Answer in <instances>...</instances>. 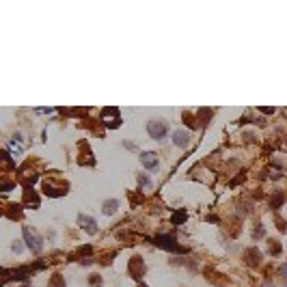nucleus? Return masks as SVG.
Listing matches in <instances>:
<instances>
[{
  "label": "nucleus",
  "instance_id": "4468645a",
  "mask_svg": "<svg viewBox=\"0 0 287 287\" xmlns=\"http://www.w3.org/2000/svg\"><path fill=\"white\" fill-rule=\"evenodd\" d=\"M117 205H119L117 201H106L102 209H104V214H114V212H117Z\"/></svg>",
  "mask_w": 287,
  "mask_h": 287
},
{
  "label": "nucleus",
  "instance_id": "20e7f679",
  "mask_svg": "<svg viewBox=\"0 0 287 287\" xmlns=\"http://www.w3.org/2000/svg\"><path fill=\"white\" fill-rule=\"evenodd\" d=\"M128 272H130V276H132V278H136V281H140V278H142V274H145V264H142V259H140V257H132V259H130Z\"/></svg>",
  "mask_w": 287,
  "mask_h": 287
},
{
  "label": "nucleus",
  "instance_id": "f257e3e1",
  "mask_svg": "<svg viewBox=\"0 0 287 287\" xmlns=\"http://www.w3.org/2000/svg\"><path fill=\"white\" fill-rule=\"evenodd\" d=\"M69 190V184L67 181H56V179H47L45 184H43V192L47 194V197H61V194H65Z\"/></svg>",
  "mask_w": 287,
  "mask_h": 287
},
{
  "label": "nucleus",
  "instance_id": "dca6fc26",
  "mask_svg": "<svg viewBox=\"0 0 287 287\" xmlns=\"http://www.w3.org/2000/svg\"><path fill=\"white\" fill-rule=\"evenodd\" d=\"M281 253V244L276 242L274 244V240H270V255H278Z\"/></svg>",
  "mask_w": 287,
  "mask_h": 287
},
{
  "label": "nucleus",
  "instance_id": "5701e85b",
  "mask_svg": "<svg viewBox=\"0 0 287 287\" xmlns=\"http://www.w3.org/2000/svg\"><path fill=\"white\" fill-rule=\"evenodd\" d=\"M261 287H274V285H272L270 281H266V283H264V285H261Z\"/></svg>",
  "mask_w": 287,
  "mask_h": 287
},
{
  "label": "nucleus",
  "instance_id": "ddd939ff",
  "mask_svg": "<svg viewBox=\"0 0 287 287\" xmlns=\"http://www.w3.org/2000/svg\"><path fill=\"white\" fill-rule=\"evenodd\" d=\"M184 123H186L190 130H194V128H197V119H194V114H190V112H184Z\"/></svg>",
  "mask_w": 287,
  "mask_h": 287
},
{
  "label": "nucleus",
  "instance_id": "7ed1b4c3",
  "mask_svg": "<svg viewBox=\"0 0 287 287\" xmlns=\"http://www.w3.org/2000/svg\"><path fill=\"white\" fill-rule=\"evenodd\" d=\"M153 244L160 246V248H169V250H175V253H186L184 246L175 244V240H171V237H166V235H156L153 237Z\"/></svg>",
  "mask_w": 287,
  "mask_h": 287
},
{
  "label": "nucleus",
  "instance_id": "f3484780",
  "mask_svg": "<svg viewBox=\"0 0 287 287\" xmlns=\"http://www.w3.org/2000/svg\"><path fill=\"white\" fill-rule=\"evenodd\" d=\"M283 201H285V197H283V194H278V197H272V201H270V205H272V207H278V205H281Z\"/></svg>",
  "mask_w": 287,
  "mask_h": 287
},
{
  "label": "nucleus",
  "instance_id": "b1692460",
  "mask_svg": "<svg viewBox=\"0 0 287 287\" xmlns=\"http://www.w3.org/2000/svg\"><path fill=\"white\" fill-rule=\"evenodd\" d=\"M138 287H145V285H138Z\"/></svg>",
  "mask_w": 287,
  "mask_h": 287
},
{
  "label": "nucleus",
  "instance_id": "9d476101",
  "mask_svg": "<svg viewBox=\"0 0 287 287\" xmlns=\"http://www.w3.org/2000/svg\"><path fill=\"white\" fill-rule=\"evenodd\" d=\"M5 216H9V218H13V220H19L22 218V205H7L5 207Z\"/></svg>",
  "mask_w": 287,
  "mask_h": 287
},
{
  "label": "nucleus",
  "instance_id": "f03ea898",
  "mask_svg": "<svg viewBox=\"0 0 287 287\" xmlns=\"http://www.w3.org/2000/svg\"><path fill=\"white\" fill-rule=\"evenodd\" d=\"M147 132H149L151 138L160 140V138L166 136V132H169V125H166L164 119H151V121L147 123Z\"/></svg>",
  "mask_w": 287,
  "mask_h": 287
},
{
  "label": "nucleus",
  "instance_id": "423d86ee",
  "mask_svg": "<svg viewBox=\"0 0 287 287\" xmlns=\"http://www.w3.org/2000/svg\"><path fill=\"white\" fill-rule=\"evenodd\" d=\"M244 259H246V264L248 266H253V268H257V266H261V253H259V248H248L246 253H244Z\"/></svg>",
  "mask_w": 287,
  "mask_h": 287
},
{
  "label": "nucleus",
  "instance_id": "6ab92c4d",
  "mask_svg": "<svg viewBox=\"0 0 287 287\" xmlns=\"http://www.w3.org/2000/svg\"><path fill=\"white\" fill-rule=\"evenodd\" d=\"M278 272H281V276L287 281V264H285V266H281V270H278Z\"/></svg>",
  "mask_w": 287,
  "mask_h": 287
},
{
  "label": "nucleus",
  "instance_id": "f8f14e48",
  "mask_svg": "<svg viewBox=\"0 0 287 287\" xmlns=\"http://www.w3.org/2000/svg\"><path fill=\"white\" fill-rule=\"evenodd\" d=\"M47 287H65V278L61 274H54L50 278V283H47Z\"/></svg>",
  "mask_w": 287,
  "mask_h": 287
},
{
  "label": "nucleus",
  "instance_id": "6e6552de",
  "mask_svg": "<svg viewBox=\"0 0 287 287\" xmlns=\"http://www.w3.org/2000/svg\"><path fill=\"white\" fill-rule=\"evenodd\" d=\"M140 162L147 166V169H158V158H156V153H151V151H145V153H140Z\"/></svg>",
  "mask_w": 287,
  "mask_h": 287
},
{
  "label": "nucleus",
  "instance_id": "2eb2a0df",
  "mask_svg": "<svg viewBox=\"0 0 287 287\" xmlns=\"http://www.w3.org/2000/svg\"><path fill=\"white\" fill-rule=\"evenodd\" d=\"M186 220V209H181V212H177L175 216H173V225H181Z\"/></svg>",
  "mask_w": 287,
  "mask_h": 287
},
{
  "label": "nucleus",
  "instance_id": "412c9836",
  "mask_svg": "<svg viewBox=\"0 0 287 287\" xmlns=\"http://www.w3.org/2000/svg\"><path fill=\"white\" fill-rule=\"evenodd\" d=\"M13 250H15V253H22V244L15 242V244H13Z\"/></svg>",
  "mask_w": 287,
  "mask_h": 287
},
{
  "label": "nucleus",
  "instance_id": "a211bd4d",
  "mask_svg": "<svg viewBox=\"0 0 287 287\" xmlns=\"http://www.w3.org/2000/svg\"><path fill=\"white\" fill-rule=\"evenodd\" d=\"M138 184H140V186H149V179H147V175H138Z\"/></svg>",
  "mask_w": 287,
  "mask_h": 287
},
{
  "label": "nucleus",
  "instance_id": "4be33fe9",
  "mask_svg": "<svg viewBox=\"0 0 287 287\" xmlns=\"http://www.w3.org/2000/svg\"><path fill=\"white\" fill-rule=\"evenodd\" d=\"M261 112H264V114H272V112H274V108H261Z\"/></svg>",
  "mask_w": 287,
  "mask_h": 287
},
{
  "label": "nucleus",
  "instance_id": "39448f33",
  "mask_svg": "<svg viewBox=\"0 0 287 287\" xmlns=\"http://www.w3.org/2000/svg\"><path fill=\"white\" fill-rule=\"evenodd\" d=\"M24 237H26V242H28L30 250L41 253V248H43V244H41V237H39L37 233H33V229H30V227H24Z\"/></svg>",
  "mask_w": 287,
  "mask_h": 287
},
{
  "label": "nucleus",
  "instance_id": "1a4fd4ad",
  "mask_svg": "<svg viewBox=\"0 0 287 287\" xmlns=\"http://www.w3.org/2000/svg\"><path fill=\"white\" fill-rule=\"evenodd\" d=\"M78 222H80V227H82L84 231H89V233H97V227H95V220H93L91 216H80V218H78Z\"/></svg>",
  "mask_w": 287,
  "mask_h": 287
},
{
  "label": "nucleus",
  "instance_id": "0eeeda50",
  "mask_svg": "<svg viewBox=\"0 0 287 287\" xmlns=\"http://www.w3.org/2000/svg\"><path fill=\"white\" fill-rule=\"evenodd\" d=\"M24 205H28V207H39V197L33 188H26L24 190Z\"/></svg>",
  "mask_w": 287,
  "mask_h": 287
},
{
  "label": "nucleus",
  "instance_id": "aec40b11",
  "mask_svg": "<svg viewBox=\"0 0 287 287\" xmlns=\"http://www.w3.org/2000/svg\"><path fill=\"white\" fill-rule=\"evenodd\" d=\"M91 285H100V276H97V274L91 276Z\"/></svg>",
  "mask_w": 287,
  "mask_h": 287
},
{
  "label": "nucleus",
  "instance_id": "9b49d317",
  "mask_svg": "<svg viewBox=\"0 0 287 287\" xmlns=\"http://www.w3.org/2000/svg\"><path fill=\"white\" fill-rule=\"evenodd\" d=\"M173 142H175V145H179V147H186L188 145V134L186 132H173Z\"/></svg>",
  "mask_w": 287,
  "mask_h": 287
}]
</instances>
